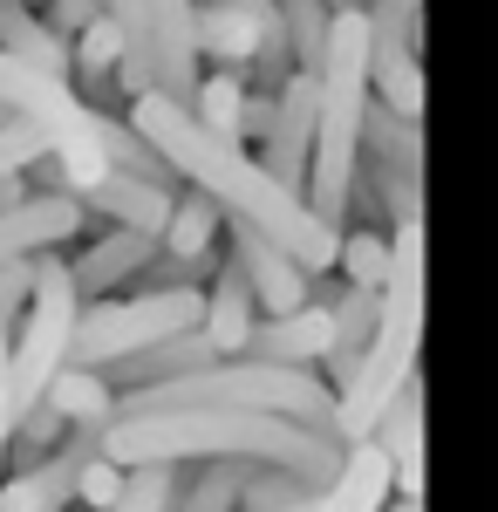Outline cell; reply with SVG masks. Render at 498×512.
<instances>
[{
    "mask_svg": "<svg viewBox=\"0 0 498 512\" xmlns=\"http://www.w3.org/2000/svg\"><path fill=\"white\" fill-rule=\"evenodd\" d=\"M123 117H130V130L151 144L157 158L171 164V178H178V185L205 192L226 219L253 226L260 239H273L301 274H328V267H335V239H342V233H328V226L307 212L301 192H287L280 178H267L260 158H246V144L212 137L185 103H171V96H157V89L130 96V110H123Z\"/></svg>",
    "mask_w": 498,
    "mask_h": 512,
    "instance_id": "1",
    "label": "cell"
},
{
    "mask_svg": "<svg viewBox=\"0 0 498 512\" xmlns=\"http://www.w3.org/2000/svg\"><path fill=\"white\" fill-rule=\"evenodd\" d=\"M96 451L116 472L130 465H192V458H239V465H273V472L301 478L307 492H328L342 478L335 437H314L287 417L267 410H144V417H110L96 431Z\"/></svg>",
    "mask_w": 498,
    "mask_h": 512,
    "instance_id": "2",
    "label": "cell"
},
{
    "mask_svg": "<svg viewBox=\"0 0 498 512\" xmlns=\"http://www.w3.org/2000/svg\"><path fill=\"white\" fill-rule=\"evenodd\" d=\"M417 342H423V219H410L389 233V280L376 335L362 342L348 383L335 390V437L342 444H362L376 431V417L396 403V390L417 383Z\"/></svg>",
    "mask_w": 498,
    "mask_h": 512,
    "instance_id": "3",
    "label": "cell"
},
{
    "mask_svg": "<svg viewBox=\"0 0 498 512\" xmlns=\"http://www.w3.org/2000/svg\"><path fill=\"white\" fill-rule=\"evenodd\" d=\"M144 410H267V417H287L314 437H335V390L314 369L253 362V355L205 362L192 376H171V383H151V390H123L110 417H144Z\"/></svg>",
    "mask_w": 498,
    "mask_h": 512,
    "instance_id": "4",
    "label": "cell"
},
{
    "mask_svg": "<svg viewBox=\"0 0 498 512\" xmlns=\"http://www.w3.org/2000/svg\"><path fill=\"white\" fill-rule=\"evenodd\" d=\"M205 321V287H137V294H103L76 308V335H69V369H110L123 355L151 349L164 335H185Z\"/></svg>",
    "mask_w": 498,
    "mask_h": 512,
    "instance_id": "5",
    "label": "cell"
},
{
    "mask_svg": "<svg viewBox=\"0 0 498 512\" xmlns=\"http://www.w3.org/2000/svg\"><path fill=\"white\" fill-rule=\"evenodd\" d=\"M76 280L69 260L41 253L35 260V294L21 308V335H7V431L41 403V390L69 369V335H76Z\"/></svg>",
    "mask_w": 498,
    "mask_h": 512,
    "instance_id": "6",
    "label": "cell"
},
{
    "mask_svg": "<svg viewBox=\"0 0 498 512\" xmlns=\"http://www.w3.org/2000/svg\"><path fill=\"white\" fill-rule=\"evenodd\" d=\"M89 458H96V424H76L69 444H55L48 458L21 465V472H0V512H69Z\"/></svg>",
    "mask_w": 498,
    "mask_h": 512,
    "instance_id": "7",
    "label": "cell"
},
{
    "mask_svg": "<svg viewBox=\"0 0 498 512\" xmlns=\"http://www.w3.org/2000/svg\"><path fill=\"white\" fill-rule=\"evenodd\" d=\"M307 151H314V76L294 69L273 89V123H267V137H260V171L280 178L287 192H301Z\"/></svg>",
    "mask_w": 498,
    "mask_h": 512,
    "instance_id": "8",
    "label": "cell"
},
{
    "mask_svg": "<svg viewBox=\"0 0 498 512\" xmlns=\"http://www.w3.org/2000/svg\"><path fill=\"white\" fill-rule=\"evenodd\" d=\"M89 226L76 192H28L21 205L0 212V267L7 260H35V253H55L62 239H76Z\"/></svg>",
    "mask_w": 498,
    "mask_h": 512,
    "instance_id": "9",
    "label": "cell"
},
{
    "mask_svg": "<svg viewBox=\"0 0 498 512\" xmlns=\"http://www.w3.org/2000/svg\"><path fill=\"white\" fill-rule=\"evenodd\" d=\"M232 226V267L246 274V287H253V308L260 315H287V308H301V301H314V274H301L273 239H260L253 226H239V219H226Z\"/></svg>",
    "mask_w": 498,
    "mask_h": 512,
    "instance_id": "10",
    "label": "cell"
},
{
    "mask_svg": "<svg viewBox=\"0 0 498 512\" xmlns=\"http://www.w3.org/2000/svg\"><path fill=\"white\" fill-rule=\"evenodd\" d=\"M328 349H335V321H328L321 301H301L287 315H260L253 335H246V355L253 362H287V369H314Z\"/></svg>",
    "mask_w": 498,
    "mask_h": 512,
    "instance_id": "11",
    "label": "cell"
},
{
    "mask_svg": "<svg viewBox=\"0 0 498 512\" xmlns=\"http://www.w3.org/2000/svg\"><path fill=\"white\" fill-rule=\"evenodd\" d=\"M192 7H198V0H151L157 96H171V103H185V110H192V89H198V76H205L198 41H192Z\"/></svg>",
    "mask_w": 498,
    "mask_h": 512,
    "instance_id": "12",
    "label": "cell"
},
{
    "mask_svg": "<svg viewBox=\"0 0 498 512\" xmlns=\"http://www.w3.org/2000/svg\"><path fill=\"white\" fill-rule=\"evenodd\" d=\"M151 260H157V239L151 233H123V226H110L103 239H89L76 260H69L76 301H103V294H116L123 280H137Z\"/></svg>",
    "mask_w": 498,
    "mask_h": 512,
    "instance_id": "13",
    "label": "cell"
},
{
    "mask_svg": "<svg viewBox=\"0 0 498 512\" xmlns=\"http://www.w3.org/2000/svg\"><path fill=\"white\" fill-rule=\"evenodd\" d=\"M369 444L389 458V485H403V499H417V506H423V390H417V383L396 390V403L376 417Z\"/></svg>",
    "mask_w": 498,
    "mask_h": 512,
    "instance_id": "14",
    "label": "cell"
},
{
    "mask_svg": "<svg viewBox=\"0 0 498 512\" xmlns=\"http://www.w3.org/2000/svg\"><path fill=\"white\" fill-rule=\"evenodd\" d=\"M205 362H219V349L205 342V328H185V335H164V342H151V349H137V355H123V362H110V369H96V376L123 396V390L171 383V376H192V369H205Z\"/></svg>",
    "mask_w": 498,
    "mask_h": 512,
    "instance_id": "15",
    "label": "cell"
},
{
    "mask_svg": "<svg viewBox=\"0 0 498 512\" xmlns=\"http://www.w3.org/2000/svg\"><path fill=\"white\" fill-rule=\"evenodd\" d=\"M171 198L178 192H157L144 178H123V171H103L89 192H82V212H96V219H110L123 233H164V219H171Z\"/></svg>",
    "mask_w": 498,
    "mask_h": 512,
    "instance_id": "16",
    "label": "cell"
},
{
    "mask_svg": "<svg viewBox=\"0 0 498 512\" xmlns=\"http://www.w3.org/2000/svg\"><path fill=\"white\" fill-rule=\"evenodd\" d=\"M253 321H260V308H253V287H246V274L232 267V260H219L212 267V287H205V342L219 349V362L226 355H246V335H253Z\"/></svg>",
    "mask_w": 498,
    "mask_h": 512,
    "instance_id": "17",
    "label": "cell"
},
{
    "mask_svg": "<svg viewBox=\"0 0 498 512\" xmlns=\"http://www.w3.org/2000/svg\"><path fill=\"white\" fill-rule=\"evenodd\" d=\"M389 506V458L362 437L342 451V478L328 492H314L301 512H383Z\"/></svg>",
    "mask_w": 498,
    "mask_h": 512,
    "instance_id": "18",
    "label": "cell"
},
{
    "mask_svg": "<svg viewBox=\"0 0 498 512\" xmlns=\"http://www.w3.org/2000/svg\"><path fill=\"white\" fill-rule=\"evenodd\" d=\"M0 55H14V62L41 69V76L69 82V41L48 35V21L35 14V0H0Z\"/></svg>",
    "mask_w": 498,
    "mask_h": 512,
    "instance_id": "19",
    "label": "cell"
},
{
    "mask_svg": "<svg viewBox=\"0 0 498 512\" xmlns=\"http://www.w3.org/2000/svg\"><path fill=\"white\" fill-rule=\"evenodd\" d=\"M355 158H376V164H396V171L423 178V123L396 117V110H383V103L369 96V110H362V144H355Z\"/></svg>",
    "mask_w": 498,
    "mask_h": 512,
    "instance_id": "20",
    "label": "cell"
},
{
    "mask_svg": "<svg viewBox=\"0 0 498 512\" xmlns=\"http://www.w3.org/2000/svg\"><path fill=\"white\" fill-rule=\"evenodd\" d=\"M96 144H103V164H110V171H123V178H144V185H157V192H178L171 164H164L151 144L130 130V117H116V110H96Z\"/></svg>",
    "mask_w": 498,
    "mask_h": 512,
    "instance_id": "21",
    "label": "cell"
},
{
    "mask_svg": "<svg viewBox=\"0 0 498 512\" xmlns=\"http://www.w3.org/2000/svg\"><path fill=\"white\" fill-rule=\"evenodd\" d=\"M219 226H226V212H219L205 192H178V198H171L164 233H157V253H171V260H212Z\"/></svg>",
    "mask_w": 498,
    "mask_h": 512,
    "instance_id": "22",
    "label": "cell"
},
{
    "mask_svg": "<svg viewBox=\"0 0 498 512\" xmlns=\"http://www.w3.org/2000/svg\"><path fill=\"white\" fill-rule=\"evenodd\" d=\"M41 403H48L69 431H76V424H96V431H103V424H110V410H116V390L96 376V369H62V376L41 390Z\"/></svg>",
    "mask_w": 498,
    "mask_h": 512,
    "instance_id": "23",
    "label": "cell"
},
{
    "mask_svg": "<svg viewBox=\"0 0 498 512\" xmlns=\"http://www.w3.org/2000/svg\"><path fill=\"white\" fill-rule=\"evenodd\" d=\"M280 35H287V62L314 76L321 69V41H328V0H273Z\"/></svg>",
    "mask_w": 498,
    "mask_h": 512,
    "instance_id": "24",
    "label": "cell"
},
{
    "mask_svg": "<svg viewBox=\"0 0 498 512\" xmlns=\"http://www.w3.org/2000/svg\"><path fill=\"white\" fill-rule=\"evenodd\" d=\"M239 110H246V76H239V69L198 76V89H192V117L205 123L212 137H232V144H239Z\"/></svg>",
    "mask_w": 498,
    "mask_h": 512,
    "instance_id": "25",
    "label": "cell"
},
{
    "mask_svg": "<svg viewBox=\"0 0 498 512\" xmlns=\"http://www.w3.org/2000/svg\"><path fill=\"white\" fill-rule=\"evenodd\" d=\"M335 267H342V287H383L389 280V233H376V226L342 233L335 239Z\"/></svg>",
    "mask_w": 498,
    "mask_h": 512,
    "instance_id": "26",
    "label": "cell"
},
{
    "mask_svg": "<svg viewBox=\"0 0 498 512\" xmlns=\"http://www.w3.org/2000/svg\"><path fill=\"white\" fill-rule=\"evenodd\" d=\"M178 506V465H130L110 512H171Z\"/></svg>",
    "mask_w": 498,
    "mask_h": 512,
    "instance_id": "27",
    "label": "cell"
},
{
    "mask_svg": "<svg viewBox=\"0 0 498 512\" xmlns=\"http://www.w3.org/2000/svg\"><path fill=\"white\" fill-rule=\"evenodd\" d=\"M314 492H307L301 478L273 472V465H253L246 472V485H239V512H301Z\"/></svg>",
    "mask_w": 498,
    "mask_h": 512,
    "instance_id": "28",
    "label": "cell"
},
{
    "mask_svg": "<svg viewBox=\"0 0 498 512\" xmlns=\"http://www.w3.org/2000/svg\"><path fill=\"white\" fill-rule=\"evenodd\" d=\"M48 158V137H41L35 123L21 117H0V178H14V171H28V164Z\"/></svg>",
    "mask_w": 498,
    "mask_h": 512,
    "instance_id": "29",
    "label": "cell"
},
{
    "mask_svg": "<svg viewBox=\"0 0 498 512\" xmlns=\"http://www.w3.org/2000/svg\"><path fill=\"white\" fill-rule=\"evenodd\" d=\"M41 21H48V35L76 41L89 21H103V0H41Z\"/></svg>",
    "mask_w": 498,
    "mask_h": 512,
    "instance_id": "30",
    "label": "cell"
},
{
    "mask_svg": "<svg viewBox=\"0 0 498 512\" xmlns=\"http://www.w3.org/2000/svg\"><path fill=\"white\" fill-rule=\"evenodd\" d=\"M35 260H41V253H35ZM35 260H7V267H0V321H7V328L21 321L28 294H35Z\"/></svg>",
    "mask_w": 498,
    "mask_h": 512,
    "instance_id": "31",
    "label": "cell"
},
{
    "mask_svg": "<svg viewBox=\"0 0 498 512\" xmlns=\"http://www.w3.org/2000/svg\"><path fill=\"white\" fill-rule=\"evenodd\" d=\"M116 492H123V472H116L110 458L96 451V458L82 465V478H76V499H89L96 512H110V506H116Z\"/></svg>",
    "mask_w": 498,
    "mask_h": 512,
    "instance_id": "32",
    "label": "cell"
},
{
    "mask_svg": "<svg viewBox=\"0 0 498 512\" xmlns=\"http://www.w3.org/2000/svg\"><path fill=\"white\" fill-rule=\"evenodd\" d=\"M0 117H7V110H0Z\"/></svg>",
    "mask_w": 498,
    "mask_h": 512,
    "instance_id": "33",
    "label": "cell"
},
{
    "mask_svg": "<svg viewBox=\"0 0 498 512\" xmlns=\"http://www.w3.org/2000/svg\"><path fill=\"white\" fill-rule=\"evenodd\" d=\"M396 7H403V0H396Z\"/></svg>",
    "mask_w": 498,
    "mask_h": 512,
    "instance_id": "34",
    "label": "cell"
}]
</instances>
